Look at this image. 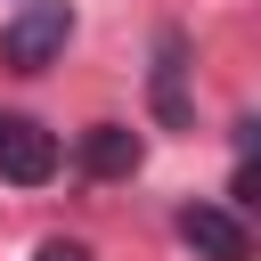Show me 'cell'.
<instances>
[{
    "mask_svg": "<svg viewBox=\"0 0 261 261\" xmlns=\"http://www.w3.org/2000/svg\"><path fill=\"white\" fill-rule=\"evenodd\" d=\"M65 33H73V8H65V0H33V8H16V16L0 24V65L41 73V65H57Z\"/></svg>",
    "mask_w": 261,
    "mask_h": 261,
    "instance_id": "cell-1",
    "label": "cell"
},
{
    "mask_svg": "<svg viewBox=\"0 0 261 261\" xmlns=\"http://www.w3.org/2000/svg\"><path fill=\"white\" fill-rule=\"evenodd\" d=\"M147 98H155V122H163V130H196V98H188V33H179V24H163V33H155Z\"/></svg>",
    "mask_w": 261,
    "mask_h": 261,
    "instance_id": "cell-2",
    "label": "cell"
},
{
    "mask_svg": "<svg viewBox=\"0 0 261 261\" xmlns=\"http://www.w3.org/2000/svg\"><path fill=\"white\" fill-rule=\"evenodd\" d=\"M0 179H16V188L57 179V139L33 114H0Z\"/></svg>",
    "mask_w": 261,
    "mask_h": 261,
    "instance_id": "cell-3",
    "label": "cell"
},
{
    "mask_svg": "<svg viewBox=\"0 0 261 261\" xmlns=\"http://www.w3.org/2000/svg\"><path fill=\"white\" fill-rule=\"evenodd\" d=\"M179 237L196 245V261H253V228L228 204H188L179 212Z\"/></svg>",
    "mask_w": 261,
    "mask_h": 261,
    "instance_id": "cell-4",
    "label": "cell"
},
{
    "mask_svg": "<svg viewBox=\"0 0 261 261\" xmlns=\"http://www.w3.org/2000/svg\"><path fill=\"white\" fill-rule=\"evenodd\" d=\"M139 155H147V147H139V130H122V122H98V130L82 139V171H90V179H130Z\"/></svg>",
    "mask_w": 261,
    "mask_h": 261,
    "instance_id": "cell-5",
    "label": "cell"
},
{
    "mask_svg": "<svg viewBox=\"0 0 261 261\" xmlns=\"http://www.w3.org/2000/svg\"><path fill=\"white\" fill-rule=\"evenodd\" d=\"M33 261H90V245H82V237H49Z\"/></svg>",
    "mask_w": 261,
    "mask_h": 261,
    "instance_id": "cell-6",
    "label": "cell"
}]
</instances>
